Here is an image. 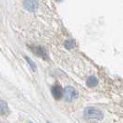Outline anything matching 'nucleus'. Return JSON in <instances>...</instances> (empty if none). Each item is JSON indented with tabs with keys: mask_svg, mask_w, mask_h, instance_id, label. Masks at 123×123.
Wrapping results in <instances>:
<instances>
[{
	"mask_svg": "<svg viewBox=\"0 0 123 123\" xmlns=\"http://www.w3.org/2000/svg\"><path fill=\"white\" fill-rule=\"evenodd\" d=\"M83 115L87 118H95V119H102L104 116L101 111L94 107H86L84 109Z\"/></svg>",
	"mask_w": 123,
	"mask_h": 123,
	"instance_id": "1",
	"label": "nucleus"
},
{
	"mask_svg": "<svg viewBox=\"0 0 123 123\" xmlns=\"http://www.w3.org/2000/svg\"><path fill=\"white\" fill-rule=\"evenodd\" d=\"M63 95H64V98L66 99V101L71 102V101H73L74 99H76L78 97L79 93L73 87L67 86L63 91Z\"/></svg>",
	"mask_w": 123,
	"mask_h": 123,
	"instance_id": "2",
	"label": "nucleus"
},
{
	"mask_svg": "<svg viewBox=\"0 0 123 123\" xmlns=\"http://www.w3.org/2000/svg\"><path fill=\"white\" fill-rule=\"evenodd\" d=\"M23 5H24L25 8L31 12L35 11L38 8V3H37L36 0H24Z\"/></svg>",
	"mask_w": 123,
	"mask_h": 123,
	"instance_id": "3",
	"label": "nucleus"
},
{
	"mask_svg": "<svg viewBox=\"0 0 123 123\" xmlns=\"http://www.w3.org/2000/svg\"><path fill=\"white\" fill-rule=\"evenodd\" d=\"M51 92H52V94H53L54 98L56 99V100L60 99L63 96V90H62V88L58 84L54 85V86L52 87Z\"/></svg>",
	"mask_w": 123,
	"mask_h": 123,
	"instance_id": "4",
	"label": "nucleus"
},
{
	"mask_svg": "<svg viewBox=\"0 0 123 123\" xmlns=\"http://www.w3.org/2000/svg\"><path fill=\"white\" fill-rule=\"evenodd\" d=\"M87 86L89 87H95L98 84V80L96 79V77L94 76H90L86 80Z\"/></svg>",
	"mask_w": 123,
	"mask_h": 123,
	"instance_id": "5",
	"label": "nucleus"
},
{
	"mask_svg": "<svg viewBox=\"0 0 123 123\" xmlns=\"http://www.w3.org/2000/svg\"><path fill=\"white\" fill-rule=\"evenodd\" d=\"M7 112H8V105L6 102L4 100H0V114L5 115Z\"/></svg>",
	"mask_w": 123,
	"mask_h": 123,
	"instance_id": "6",
	"label": "nucleus"
},
{
	"mask_svg": "<svg viewBox=\"0 0 123 123\" xmlns=\"http://www.w3.org/2000/svg\"><path fill=\"white\" fill-rule=\"evenodd\" d=\"M33 52H34L38 56H40V57L46 58V56H47V55H46V53H45L44 49L42 48V47H39V46H38V47H34V48H33Z\"/></svg>",
	"mask_w": 123,
	"mask_h": 123,
	"instance_id": "7",
	"label": "nucleus"
},
{
	"mask_svg": "<svg viewBox=\"0 0 123 123\" xmlns=\"http://www.w3.org/2000/svg\"><path fill=\"white\" fill-rule=\"evenodd\" d=\"M64 45H65V47H66L67 49L70 50V49H72V48H74V47L76 46V43H75V42L72 41V40H68V41H66V42H65Z\"/></svg>",
	"mask_w": 123,
	"mask_h": 123,
	"instance_id": "8",
	"label": "nucleus"
},
{
	"mask_svg": "<svg viewBox=\"0 0 123 123\" xmlns=\"http://www.w3.org/2000/svg\"><path fill=\"white\" fill-rule=\"evenodd\" d=\"M25 59L28 61V63H29V65H30V67L31 68V69L33 70V71H35L36 70V66L34 65V63L32 62V60H31V58H29V57H27V56H25Z\"/></svg>",
	"mask_w": 123,
	"mask_h": 123,
	"instance_id": "9",
	"label": "nucleus"
},
{
	"mask_svg": "<svg viewBox=\"0 0 123 123\" xmlns=\"http://www.w3.org/2000/svg\"><path fill=\"white\" fill-rule=\"evenodd\" d=\"M55 1H57V2H60V1H62V0H55Z\"/></svg>",
	"mask_w": 123,
	"mask_h": 123,
	"instance_id": "10",
	"label": "nucleus"
}]
</instances>
